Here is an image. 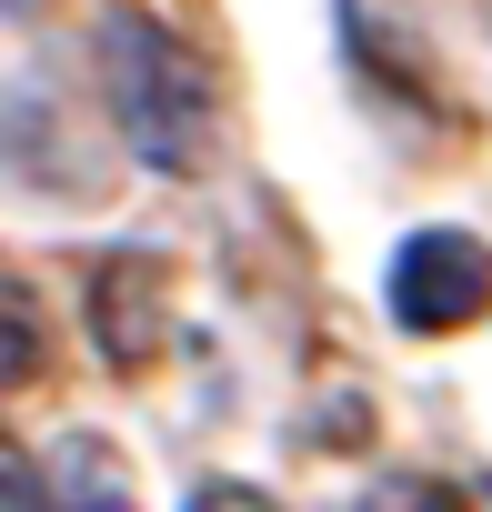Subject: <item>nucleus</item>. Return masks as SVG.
<instances>
[{"label": "nucleus", "instance_id": "obj_1", "mask_svg": "<svg viewBox=\"0 0 492 512\" xmlns=\"http://www.w3.org/2000/svg\"><path fill=\"white\" fill-rule=\"evenodd\" d=\"M101 101H111V131L131 141L141 171H201L211 161V71L181 31H161L151 11L111 0L101 11Z\"/></svg>", "mask_w": 492, "mask_h": 512}, {"label": "nucleus", "instance_id": "obj_7", "mask_svg": "<svg viewBox=\"0 0 492 512\" xmlns=\"http://www.w3.org/2000/svg\"><path fill=\"white\" fill-rule=\"evenodd\" d=\"M362 512H442V482H382Z\"/></svg>", "mask_w": 492, "mask_h": 512}, {"label": "nucleus", "instance_id": "obj_2", "mask_svg": "<svg viewBox=\"0 0 492 512\" xmlns=\"http://www.w3.org/2000/svg\"><path fill=\"white\" fill-rule=\"evenodd\" d=\"M392 322L402 332H422V342H442V332H472L482 312H492V251L472 241V231H412L402 251H392Z\"/></svg>", "mask_w": 492, "mask_h": 512}, {"label": "nucleus", "instance_id": "obj_6", "mask_svg": "<svg viewBox=\"0 0 492 512\" xmlns=\"http://www.w3.org/2000/svg\"><path fill=\"white\" fill-rule=\"evenodd\" d=\"M181 512H282L262 482H241V472H211V482H191V502Z\"/></svg>", "mask_w": 492, "mask_h": 512}, {"label": "nucleus", "instance_id": "obj_4", "mask_svg": "<svg viewBox=\"0 0 492 512\" xmlns=\"http://www.w3.org/2000/svg\"><path fill=\"white\" fill-rule=\"evenodd\" d=\"M41 512H141L131 452L111 432H61L41 452Z\"/></svg>", "mask_w": 492, "mask_h": 512}, {"label": "nucleus", "instance_id": "obj_5", "mask_svg": "<svg viewBox=\"0 0 492 512\" xmlns=\"http://www.w3.org/2000/svg\"><path fill=\"white\" fill-rule=\"evenodd\" d=\"M41 372H51V322H41V302L21 282H0V402L31 392Z\"/></svg>", "mask_w": 492, "mask_h": 512}, {"label": "nucleus", "instance_id": "obj_3", "mask_svg": "<svg viewBox=\"0 0 492 512\" xmlns=\"http://www.w3.org/2000/svg\"><path fill=\"white\" fill-rule=\"evenodd\" d=\"M171 332V292H161V262H141V251H111V262H91V342L111 372H141Z\"/></svg>", "mask_w": 492, "mask_h": 512}]
</instances>
